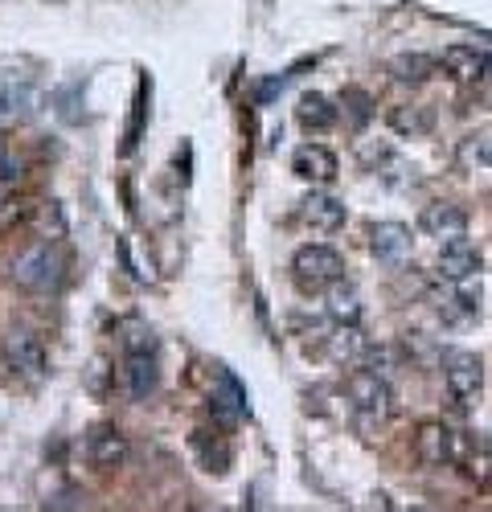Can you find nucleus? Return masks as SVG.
I'll use <instances>...</instances> for the list:
<instances>
[{"mask_svg": "<svg viewBox=\"0 0 492 512\" xmlns=\"http://www.w3.org/2000/svg\"><path fill=\"white\" fill-rule=\"evenodd\" d=\"M456 164L464 168V173H492V132H480V136L460 140Z\"/></svg>", "mask_w": 492, "mask_h": 512, "instance_id": "20", "label": "nucleus"}, {"mask_svg": "<svg viewBox=\"0 0 492 512\" xmlns=\"http://www.w3.org/2000/svg\"><path fill=\"white\" fill-rule=\"evenodd\" d=\"M386 119H390V127H394L398 136H410V140L435 132V111L423 107V103H398V107H390Z\"/></svg>", "mask_w": 492, "mask_h": 512, "instance_id": "17", "label": "nucleus"}, {"mask_svg": "<svg viewBox=\"0 0 492 512\" xmlns=\"http://www.w3.org/2000/svg\"><path fill=\"white\" fill-rule=\"evenodd\" d=\"M443 386H447L451 402H456L460 410L476 406L480 402V390H484V361L476 353H464V349L447 353L443 357Z\"/></svg>", "mask_w": 492, "mask_h": 512, "instance_id": "3", "label": "nucleus"}, {"mask_svg": "<svg viewBox=\"0 0 492 512\" xmlns=\"http://www.w3.org/2000/svg\"><path fill=\"white\" fill-rule=\"evenodd\" d=\"M464 283H447L443 279V287L435 291V312L447 320V324H464V320H472L476 312H480V300H472L468 291H460Z\"/></svg>", "mask_w": 492, "mask_h": 512, "instance_id": "18", "label": "nucleus"}, {"mask_svg": "<svg viewBox=\"0 0 492 512\" xmlns=\"http://www.w3.org/2000/svg\"><path fill=\"white\" fill-rule=\"evenodd\" d=\"M300 222L316 234H333L345 226V205L337 197H328V193H312L300 201Z\"/></svg>", "mask_w": 492, "mask_h": 512, "instance_id": "13", "label": "nucleus"}, {"mask_svg": "<svg viewBox=\"0 0 492 512\" xmlns=\"http://www.w3.org/2000/svg\"><path fill=\"white\" fill-rule=\"evenodd\" d=\"M210 414L222 426H234L246 414V390L238 386V377L230 369H218V390L210 394Z\"/></svg>", "mask_w": 492, "mask_h": 512, "instance_id": "12", "label": "nucleus"}, {"mask_svg": "<svg viewBox=\"0 0 492 512\" xmlns=\"http://www.w3.org/2000/svg\"><path fill=\"white\" fill-rule=\"evenodd\" d=\"M296 119H300L304 132H328V127L337 123V107L324 95H304L300 107H296Z\"/></svg>", "mask_w": 492, "mask_h": 512, "instance_id": "22", "label": "nucleus"}, {"mask_svg": "<svg viewBox=\"0 0 492 512\" xmlns=\"http://www.w3.org/2000/svg\"><path fill=\"white\" fill-rule=\"evenodd\" d=\"M292 173L300 181H308V185H328V181L337 177V156L328 152V148H320V144H304L292 156Z\"/></svg>", "mask_w": 492, "mask_h": 512, "instance_id": "14", "label": "nucleus"}, {"mask_svg": "<svg viewBox=\"0 0 492 512\" xmlns=\"http://www.w3.org/2000/svg\"><path fill=\"white\" fill-rule=\"evenodd\" d=\"M328 316L333 324H361V295L349 283H333L328 287Z\"/></svg>", "mask_w": 492, "mask_h": 512, "instance_id": "23", "label": "nucleus"}, {"mask_svg": "<svg viewBox=\"0 0 492 512\" xmlns=\"http://www.w3.org/2000/svg\"><path fill=\"white\" fill-rule=\"evenodd\" d=\"M87 459L99 467V472H115L128 459V435L119 426H91L87 431Z\"/></svg>", "mask_w": 492, "mask_h": 512, "instance_id": "9", "label": "nucleus"}, {"mask_svg": "<svg viewBox=\"0 0 492 512\" xmlns=\"http://www.w3.org/2000/svg\"><path fill=\"white\" fill-rule=\"evenodd\" d=\"M369 340L361 336V328L357 324H337V332L328 336V353H333V361H341V365H361V361H369Z\"/></svg>", "mask_w": 492, "mask_h": 512, "instance_id": "19", "label": "nucleus"}, {"mask_svg": "<svg viewBox=\"0 0 492 512\" xmlns=\"http://www.w3.org/2000/svg\"><path fill=\"white\" fill-rule=\"evenodd\" d=\"M345 394H349V402H353V414L361 418V426H382L390 414H394V390H390V381L382 377V373H374V369H357V373H349V381H345Z\"/></svg>", "mask_w": 492, "mask_h": 512, "instance_id": "1", "label": "nucleus"}, {"mask_svg": "<svg viewBox=\"0 0 492 512\" xmlns=\"http://www.w3.org/2000/svg\"><path fill=\"white\" fill-rule=\"evenodd\" d=\"M5 357H9L13 373L25 377L29 386H37V381L46 377V349H41V340H37L33 332H25V328L9 332V340H5Z\"/></svg>", "mask_w": 492, "mask_h": 512, "instance_id": "6", "label": "nucleus"}, {"mask_svg": "<svg viewBox=\"0 0 492 512\" xmlns=\"http://www.w3.org/2000/svg\"><path fill=\"white\" fill-rule=\"evenodd\" d=\"M5 160H9V156H5V140H0V164H5Z\"/></svg>", "mask_w": 492, "mask_h": 512, "instance_id": "24", "label": "nucleus"}, {"mask_svg": "<svg viewBox=\"0 0 492 512\" xmlns=\"http://www.w3.org/2000/svg\"><path fill=\"white\" fill-rule=\"evenodd\" d=\"M13 279L25 291H54L58 279H62V263H58V254L50 246H33L13 263Z\"/></svg>", "mask_w": 492, "mask_h": 512, "instance_id": "4", "label": "nucleus"}, {"mask_svg": "<svg viewBox=\"0 0 492 512\" xmlns=\"http://www.w3.org/2000/svg\"><path fill=\"white\" fill-rule=\"evenodd\" d=\"M472 275H480V250H476L468 238L443 242V250H439V279H447V283H468Z\"/></svg>", "mask_w": 492, "mask_h": 512, "instance_id": "10", "label": "nucleus"}, {"mask_svg": "<svg viewBox=\"0 0 492 512\" xmlns=\"http://www.w3.org/2000/svg\"><path fill=\"white\" fill-rule=\"evenodd\" d=\"M435 58H427V54H398L394 62H390V78L394 82H402V87H423V82L435 74Z\"/></svg>", "mask_w": 492, "mask_h": 512, "instance_id": "21", "label": "nucleus"}, {"mask_svg": "<svg viewBox=\"0 0 492 512\" xmlns=\"http://www.w3.org/2000/svg\"><path fill=\"white\" fill-rule=\"evenodd\" d=\"M369 250H374V259L378 263H406V254H410V230L402 222H378L374 230H369Z\"/></svg>", "mask_w": 492, "mask_h": 512, "instance_id": "11", "label": "nucleus"}, {"mask_svg": "<svg viewBox=\"0 0 492 512\" xmlns=\"http://www.w3.org/2000/svg\"><path fill=\"white\" fill-rule=\"evenodd\" d=\"M439 66L456 82H464V87H480V82L492 78V54H484L476 46H447Z\"/></svg>", "mask_w": 492, "mask_h": 512, "instance_id": "7", "label": "nucleus"}, {"mask_svg": "<svg viewBox=\"0 0 492 512\" xmlns=\"http://www.w3.org/2000/svg\"><path fill=\"white\" fill-rule=\"evenodd\" d=\"M460 447H464V435H456V431H451V426H443V422H427V426H419V435H415V455H419V463H427V467L456 463V459H460Z\"/></svg>", "mask_w": 492, "mask_h": 512, "instance_id": "5", "label": "nucleus"}, {"mask_svg": "<svg viewBox=\"0 0 492 512\" xmlns=\"http://www.w3.org/2000/svg\"><path fill=\"white\" fill-rule=\"evenodd\" d=\"M419 230L427 238H435L439 246L443 242H456V238H468V213L460 205H451V201H435L419 213Z\"/></svg>", "mask_w": 492, "mask_h": 512, "instance_id": "8", "label": "nucleus"}, {"mask_svg": "<svg viewBox=\"0 0 492 512\" xmlns=\"http://www.w3.org/2000/svg\"><path fill=\"white\" fill-rule=\"evenodd\" d=\"M5 115H9V111H5V99H0V119H5Z\"/></svg>", "mask_w": 492, "mask_h": 512, "instance_id": "25", "label": "nucleus"}, {"mask_svg": "<svg viewBox=\"0 0 492 512\" xmlns=\"http://www.w3.org/2000/svg\"><path fill=\"white\" fill-rule=\"evenodd\" d=\"M341 275H345V259L333 246H300L292 259V279L308 295L328 291L333 283H341Z\"/></svg>", "mask_w": 492, "mask_h": 512, "instance_id": "2", "label": "nucleus"}, {"mask_svg": "<svg viewBox=\"0 0 492 512\" xmlns=\"http://www.w3.org/2000/svg\"><path fill=\"white\" fill-rule=\"evenodd\" d=\"M456 463L464 467V476H468L476 488L492 484V435H472V439H464Z\"/></svg>", "mask_w": 492, "mask_h": 512, "instance_id": "15", "label": "nucleus"}, {"mask_svg": "<svg viewBox=\"0 0 492 512\" xmlns=\"http://www.w3.org/2000/svg\"><path fill=\"white\" fill-rule=\"evenodd\" d=\"M123 386H128L132 402H148L156 394V361H152V353H128V361H123Z\"/></svg>", "mask_w": 492, "mask_h": 512, "instance_id": "16", "label": "nucleus"}]
</instances>
